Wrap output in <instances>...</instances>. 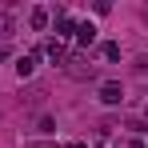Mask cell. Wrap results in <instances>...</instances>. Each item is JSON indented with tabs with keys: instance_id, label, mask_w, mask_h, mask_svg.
<instances>
[{
	"instance_id": "obj_1",
	"label": "cell",
	"mask_w": 148,
	"mask_h": 148,
	"mask_svg": "<svg viewBox=\"0 0 148 148\" xmlns=\"http://www.w3.org/2000/svg\"><path fill=\"white\" fill-rule=\"evenodd\" d=\"M64 72L72 76V80H92V76H96V64H92L84 52H68V56H64Z\"/></svg>"
},
{
	"instance_id": "obj_2",
	"label": "cell",
	"mask_w": 148,
	"mask_h": 148,
	"mask_svg": "<svg viewBox=\"0 0 148 148\" xmlns=\"http://www.w3.org/2000/svg\"><path fill=\"white\" fill-rule=\"evenodd\" d=\"M100 100H104V104H120V100H124V88L116 84V80H104V84H100Z\"/></svg>"
},
{
	"instance_id": "obj_3",
	"label": "cell",
	"mask_w": 148,
	"mask_h": 148,
	"mask_svg": "<svg viewBox=\"0 0 148 148\" xmlns=\"http://www.w3.org/2000/svg\"><path fill=\"white\" fill-rule=\"evenodd\" d=\"M52 56V60H60V64H64V56H68V48H64V44H60V40H48V48H44Z\"/></svg>"
},
{
	"instance_id": "obj_4",
	"label": "cell",
	"mask_w": 148,
	"mask_h": 148,
	"mask_svg": "<svg viewBox=\"0 0 148 148\" xmlns=\"http://www.w3.org/2000/svg\"><path fill=\"white\" fill-rule=\"evenodd\" d=\"M32 68H36V56H20L16 60V72L20 76H32Z\"/></svg>"
},
{
	"instance_id": "obj_5",
	"label": "cell",
	"mask_w": 148,
	"mask_h": 148,
	"mask_svg": "<svg viewBox=\"0 0 148 148\" xmlns=\"http://www.w3.org/2000/svg\"><path fill=\"white\" fill-rule=\"evenodd\" d=\"M76 36H80V44H92V40H96V28H92V24H80Z\"/></svg>"
},
{
	"instance_id": "obj_6",
	"label": "cell",
	"mask_w": 148,
	"mask_h": 148,
	"mask_svg": "<svg viewBox=\"0 0 148 148\" xmlns=\"http://www.w3.org/2000/svg\"><path fill=\"white\" fill-rule=\"evenodd\" d=\"M12 28H16L12 12H0V36H12Z\"/></svg>"
},
{
	"instance_id": "obj_7",
	"label": "cell",
	"mask_w": 148,
	"mask_h": 148,
	"mask_svg": "<svg viewBox=\"0 0 148 148\" xmlns=\"http://www.w3.org/2000/svg\"><path fill=\"white\" fill-rule=\"evenodd\" d=\"M44 24H48V12L36 8V12H32V28H44Z\"/></svg>"
},
{
	"instance_id": "obj_8",
	"label": "cell",
	"mask_w": 148,
	"mask_h": 148,
	"mask_svg": "<svg viewBox=\"0 0 148 148\" xmlns=\"http://www.w3.org/2000/svg\"><path fill=\"white\" fill-rule=\"evenodd\" d=\"M132 72H136V76H148V56H136V64H132Z\"/></svg>"
},
{
	"instance_id": "obj_9",
	"label": "cell",
	"mask_w": 148,
	"mask_h": 148,
	"mask_svg": "<svg viewBox=\"0 0 148 148\" xmlns=\"http://www.w3.org/2000/svg\"><path fill=\"white\" fill-rule=\"evenodd\" d=\"M56 32H60V36H68V32H72V20H68V16H60V20H56Z\"/></svg>"
},
{
	"instance_id": "obj_10",
	"label": "cell",
	"mask_w": 148,
	"mask_h": 148,
	"mask_svg": "<svg viewBox=\"0 0 148 148\" xmlns=\"http://www.w3.org/2000/svg\"><path fill=\"white\" fill-rule=\"evenodd\" d=\"M104 56L108 60H120V44H104Z\"/></svg>"
},
{
	"instance_id": "obj_11",
	"label": "cell",
	"mask_w": 148,
	"mask_h": 148,
	"mask_svg": "<svg viewBox=\"0 0 148 148\" xmlns=\"http://www.w3.org/2000/svg\"><path fill=\"white\" fill-rule=\"evenodd\" d=\"M68 148H88V144H80V140H76V144H68Z\"/></svg>"
},
{
	"instance_id": "obj_12",
	"label": "cell",
	"mask_w": 148,
	"mask_h": 148,
	"mask_svg": "<svg viewBox=\"0 0 148 148\" xmlns=\"http://www.w3.org/2000/svg\"><path fill=\"white\" fill-rule=\"evenodd\" d=\"M144 16H148V8H144Z\"/></svg>"
}]
</instances>
